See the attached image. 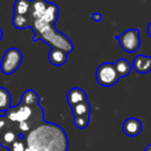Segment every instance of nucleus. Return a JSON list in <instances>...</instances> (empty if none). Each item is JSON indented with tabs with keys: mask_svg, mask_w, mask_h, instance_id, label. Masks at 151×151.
Wrapping results in <instances>:
<instances>
[{
	"mask_svg": "<svg viewBox=\"0 0 151 151\" xmlns=\"http://www.w3.org/2000/svg\"><path fill=\"white\" fill-rule=\"evenodd\" d=\"M95 78L97 83L104 87L114 86L120 79L116 73L114 64L111 62L101 63L96 69Z\"/></svg>",
	"mask_w": 151,
	"mask_h": 151,
	"instance_id": "nucleus-6",
	"label": "nucleus"
},
{
	"mask_svg": "<svg viewBox=\"0 0 151 151\" xmlns=\"http://www.w3.org/2000/svg\"><path fill=\"white\" fill-rule=\"evenodd\" d=\"M31 7V0H16L14 4V15H28Z\"/></svg>",
	"mask_w": 151,
	"mask_h": 151,
	"instance_id": "nucleus-17",
	"label": "nucleus"
},
{
	"mask_svg": "<svg viewBox=\"0 0 151 151\" xmlns=\"http://www.w3.org/2000/svg\"><path fill=\"white\" fill-rule=\"evenodd\" d=\"M132 67L139 73H147L151 70V57L147 55H137L132 61Z\"/></svg>",
	"mask_w": 151,
	"mask_h": 151,
	"instance_id": "nucleus-7",
	"label": "nucleus"
},
{
	"mask_svg": "<svg viewBox=\"0 0 151 151\" xmlns=\"http://www.w3.org/2000/svg\"><path fill=\"white\" fill-rule=\"evenodd\" d=\"M2 37H3V31H2V29H1V27H0V42L2 40Z\"/></svg>",
	"mask_w": 151,
	"mask_h": 151,
	"instance_id": "nucleus-25",
	"label": "nucleus"
},
{
	"mask_svg": "<svg viewBox=\"0 0 151 151\" xmlns=\"http://www.w3.org/2000/svg\"><path fill=\"white\" fill-rule=\"evenodd\" d=\"M5 117L13 123L29 121L34 127L44 122V112L40 105L35 107L27 106L20 101L16 107H11L5 112Z\"/></svg>",
	"mask_w": 151,
	"mask_h": 151,
	"instance_id": "nucleus-3",
	"label": "nucleus"
},
{
	"mask_svg": "<svg viewBox=\"0 0 151 151\" xmlns=\"http://www.w3.org/2000/svg\"><path fill=\"white\" fill-rule=\"evenodd\" d=\"M144 151H151V144L149 145V146H147V147H146V149H145Z\"/></svg>",
	"mask_w": 151,
	"mask_h": 151,
	"instance_id": "nucleus-26",
	"label": "nucleus"
},
{
	"mask_svg": "<svg viewBox=\"0 0 151 151\" xmlns=\"http://www.w3.org/2000/svg\"><path fill=\"white\" fill-rule=\"evenodd\" d=\"M147 33H148L149 37L151 38V22H150V23H149V25H148V28H147Z\"/></svg>",
	"mask_w": 151,
	"mask_h": 151,
	"instance_id": "nucleus-24",
	"label": "nucleus"
},
{
	"mask_svg": "<svg viewBox=\"0 0 151 151\" xmlns=\"http://www.w3.org/2000/svg\"><path fill=\"white\" fill-rule=\"evenodd\" d=\"M85 101H87V94L80 87H73L66 94V101L70 107Z\"/></svg>",
	"mask_w": 151,
	"mask_h": 151,
	"instance_id": "nucleus-10",
	"label": "nucleus"
},
{
	"mask_svg": "<svg viewBox=\"0 0 151 151\" xmlns=\"http://www.w3.org/2000/svg\"><path fill=\"white\" fill-rule=\"evenodd\" d=\"M115 38L120 44L124 52L134 53L140 49L141 38L139 29H127L120 35H116Z\"/></svg>",
	"mask_w": 151,
	"mask_h": 151,
	"instance_id": "nucleus-5",
	"label": "nucleus"
},
{
	"mask_svg": "<svg viewBox=\"0 0 151 151\" xmlns=\"http://www.w3.org/2000/svg\"><path fill=\"white\" fill-rule=\"evenodd\" d=\"M26 146L31 151H67L68 140L62 127L44 121L28 132Z\"/></svg>",
	"mask_w": 151,
	"mask_h": 151,
	"instance_id": "nucleus-1",
	"label": "nucleus"
},
{
	"mask_svg": "<svg viewBox=\"0 0 151 151\" xmlns=\"http://www.w3.org/2000/svg\"><path fill=\"white\" fill-rule=\"evenodd\" d=\"M142 122L137 118H128L122 124V129L124 134L128 137H137L142 130Z\"/></svg>",
	"mask_w": 151,
	"mask_h": 151,
	"instance_id": "nucleus-8",
	"label": "nucleus"
},
{
	"mask_svg": "<svg viewBox=\"0 0 151 151\" xmlns=\"http://www.w3.org/2000/svg\"><path fill=\"white\" fill-rule=\"evenodd\" d=\"M49 2L47 0H31V7H30L28 17L30 22L33 20H38L45 13Z\"/></svg>",
	"mask_w": 151,
	"mask_h": 151,
	"instance_id": "nucleus-9",
	"label": "nucleus"
},
{
	"mask_svg": "<svg viewBox=\"0 0 151 151\" xmlns=\"http://www.w3.org/2000/svg\"><path fill=\"white\" fill-rule=\"evenodd\" d=\"M15 123L11 122L7 119L5 116H0V134H2L4 130H6L7 128L12 127V125Z\"/></svg>",
	"mask_w": 151,
	"mask_h": 151,
	"instance_id": "nucleus-22",
	"label": "nucleus"
},
{
	"mask_svg": "<svg viewBox=\"0 0 151 151\" xmlns=\"http://www.w3.org/2000/svg\"><path fill=\"white\" fill-rule=\"evenodd\" d=\"M38 101H40V97H38L37 93L34 90H31V89L26 90L21 96V103L25 104V105H27V106L35 107V106L40 105Z\"/></svg>",
	"mask_w": 151,
	"mask_h": 151,
	"instance_id": "nucleus-16",
	"label": "nucleus"
},
{
	"mask_svg": "<svg viewBox=\"0 0 151 151\" xmlns=\"http://www.w3.org/2000/svg\"><path fill=\"white\" fill-rule=\"evenodd\" d=\"M58 15H59V9L57 6V4L53 2H49L48 6H47L45 13L42 14V16L40 17L42 21L46 22L48 24H52V25H55L57 19H58Z\"/></svg>",
	"mask_w": 151,
	"mask_h": 151,
	"instance_id": "nucleus-12",
	"label": "nucleus"
},
{
	"mask_svg": "<svg viewBox=\"0 0 151 151\" xmlns=\"http://www.w3.org/2000/svg\"><path fill=\"white\" fill-rule=\"evenodd\" d=\"M18 138H19V132H16L15 129L9 127L2 134H0V145L5 148H9Z\"/></svg>",
	"mask_w": 151,
	"mask_h": 151,
	"instance_id": "nucleus-13",
	"label": "nucleus"
},
{
	"mask_svg": "<svg viewBox=\"0 0 151 151\" xmlns=\"http://www.w3.org/2000/svg\"><path fill=\"white\" fill-rule=\"evenodd\" d=\"M24 151H31V149H30L29 147L26 146V148H25V150H24Z\"/></svg>",
	"mask_w": 151,
	"mask_h": 151,
	"instance_id": "nucleus-27",
	"label": "nucleus"
},
{
	"mask_svg": "<svg viewBox=\"0 0 151 151\" xmlns=\"http://www.w3.org/2000/svg\"><path fill=\"white\" fill-rule=\"evenodd\" d=\"M24 139L18 138L15 142L12 144V146L9 147V151H24L26 148V144L24 143Z\"/></svg>",
	"mask_w": 151,
	"mask_h": 151,
	"instance_id": "nucleus-21",
	"label": "nucleus"
},
{
	"mask_svg": "<svg viewBox=\"0 0 151 151\" xmlns=\"http://www.w3.org/2000/svg\"><path fill=\"white\" fill-rule=\"evenodd\" d=\"M11 93L4 87H0V112H6L11 108Z\"/></svg>",
	"mask_w": 151,
	"mask_h": 151,
	"instance_id": "nucleus-18",
	"label": "nucleus"
},
{
	"mask_svg": "<svg viewBox=\"0 0 151 151\" xmlns=\"http://www.w3.org/2000/svg\"><path fill=\"white\" fill-rule=\"evenodd\" d=\"M73 123H75V126L77 128H80V129H83L85 128L87 125L89 124V121H90V116H79V117H73Z\"/></svg>",
	"mask_w": 151,
	"mask_h": 151,
	"instance_id": "nucleus-20",
	"label": "nucleus"
},
{
	"mask_svg": "<svg viewBox=\"0 0 151 151\" xmlns=\"http://www.w3.org/2000/svg\"><path fill=\"white\" fill-rule=\"evenodd\" d=\"M113 64L119 78L126 77V76L129 75L130 71H132V64H130L126 59L120 58V59H118V60H116Z\"/></svg>",
	"mask_w": 151,
	"mask_h": 151,
	"instance_id": "nucleus-14",
	"label": "nucleus"
},
{
	"mask_svg": "<svg viewBox=\"0 0 151 151\" xmlns=\"http://www.w3.org/2000/svg\"><path fill=\"white\" fill-rule=\"evenodd\" d=\"M91 19L95 22H101V20H103V16H101V14H99V13H94L91 15Z\"/></svg>",
	"mask_w": 151,
	"mask_h": 151,
	"instance_id": "nucleus-23",
	"label": "nucleus"
},
{
	"mask_svg": "<svg viewBox=\"0 0 151 151\" xmlns=\"http://www.w3.org/2000/svg\"><path fill=\"white\" fill-rule=\"evenodd\" d=\"M71 112H73V117H79V116H90L91 107L88 101H82L77 105L71 107Z\"/></svg>",
	"mask_w": 151,
	"mask_h": 151,
	"instance_id": "nucleus-15",
	"label": "nucleus"
},
{
	"mask_svg": "<svg viewBox=\"0 0 151 151\" xmlns=\"http://www.w3.org/2000/svg\"><path fill=\"white\" fill-rule=\"evenodd\" d=\"M13 25L18 29H26V28H30L31 22L28 15H14Z\"/></svg>",
	"mask_w": 151,
	"mask_h": 151,
	"instance_id": "nucleus-19",
	"label": "nucleus"
},
{
	"mask_svg": "<svg viewBox=\"0 0 151 151\" xmlns=\"http://www.w3.org/2000/svg\"><path fill=\"white\" fill-rule=\"evenodd\" d=\"M30 28L34 32V36L32 38L33 42L40 40L48 44L51 49H60L67 54L73 52V45L71 40L65 34L59 32L55 28V25L48 24L42 20H33L31 21Z\"/></svg>",
	"mask_w": 151,
	"mask_h": 151,
	"instance_id": "nucleus-2",
	"label": "nucleus"
},
{
	"mask_svg": "<svg viewBox=\"0 0 151 151\" xmlns=\"http://www.w3.org/2000/svg\"><path fill=\"white\" fill-rule=\"evenodd\" d=\"M48 58L51 64L55 66H62L67 61V53L60 49H51Z\"/></svg>",
	"mask_w": 151,
	"mask_h": 151,
	"instance_id": "nucleus-11",
	"label": "nucleus"
},
{
	"mask_svg": "<svg viewBox=\"0 0 151 151\" xmlns=\"http://www.w3.org/2000/svg\"><path fill=\"white\" fill-rule=\"evenodd\" d=\"M23 60L22 52L17 48H9L4 52L0 63V69L4 75H13L20 67Z\"/></svg>",
	"mask_w": 151,
	"mask_h": 151,
	"instance_id": "nucleus-4",
	"label": "nucleus"
}]
</instances>
